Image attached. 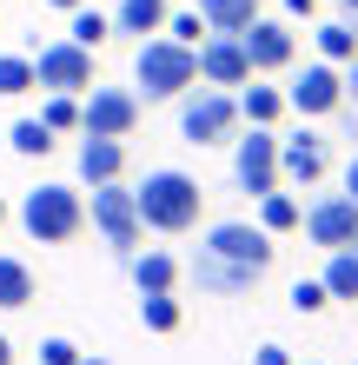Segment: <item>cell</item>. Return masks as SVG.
<instances>
[{"mask_svg":"<svg viewBox=\"0 0 358 365\" xmlns=\"http://www.w3.org/2000/svg\"><path fill=\"white\" fill-rule=\"evenodd\" d=\"M199 180L193 173H179V166H159V173H146L139 192H133V206H139V226H153V232H193L199 226Z\"/></svg>","mask_w":358,"mask_h":365,"instance_id":"cell-1","label":"cell"},{"mask_svg":"<svg viewBox=\"0 0 358 365\" xmlns=\"http://www.w3.org/2000/svg\"><path fill=\"white\" fill-rule=\"evenodd\" d=\"M20 226H27L40 246H67V240H80V226H87V200H80L73 186L47 180V186H33L27 200H20Z\"/></svg>","mask_w":358,"mask_h":365,"instance_id":"cell-2","label":"cell"},{"mask_svg":"<svg viewBox=\"0 0 358 365\" xmlns=\"http://www.w3.org/2000/svg\"><path fill=\"white\" fill-rule=\"evenodd\" d=\"M133 73H139L146 100H179L199 80V47H179L173 34H166V40H146L139 60H133Z\"/></svg>","mask_w":358,"mask_h":365,"instance_id":"cell-3","label":"cell"},{"mask_svg":"<svg viewBox=\"0 0 358 365\" xmlns=\"http://www.w3.org/2000/svg\"><path fill=\"white\" fill-rule=\"evenodd\" d=\"M233 126H239V100L219 93V87H199L193 100L179 106V133L193 140V146H226Z\"/></svg>","mask_w":358,"mask_h":365,"instance_id":"cell-4","label":"cell"},{"mask_svg":"<svg viewBox=\"0 0 358 365\" xmlns=\"http://www.w3.org/2000/svg\"><path fill=\"white\" fill-rule=\"evenodd\" d=\"M199 252H213V259H226V266H246V272H259V279H265V266H272V259H279L272 232H265V226H246V220H226V226H213Z\"/></svg>","mask_w":358,"mask_h":365,"instance_id":"cell-5","label":"cell"},{"mask_svg":"<svg viewBox=\"0 0 358 365\" xmlns=\"http://www.w3.org/2000/svg\"><path fill=\"white\" fill-rule=\"evenodd\" d=\"M233 180L239 192H279V133L272 126H252L246 140H233Z\"/></svg>","mask_w":358,"mask_h":365,"instance_id":"cell-6","label":"cell"},{"mask_svg":"<svg viewBox=\"0 0 358 365\" xmlns=\"http://www.w3.org/2000/svg\"><path fill=\"white\" fill-rule=\"evenodd\" d=\"M133 126H139V93H126V87H87V100H80V133L126 140Z\"/></svg>","mask_w":358,"mask_h":365,"instance_id":"cell-7","label":"cell"},{"mask_svg":"<svg viewBox=\"0 0 358 365\" xmlns=\"http://www.w3.org/2000/svg\"><path fill=\"white\" fill-rule=\"evenodd\" d=\"M93 226L100 232H107V246L120 252V259H133V252H139V206H133V192H126L120 180L113 186H93Z\"/></svg>","mask_w":358,"mask_h":365,"instance_id":"cell-8","label":"cell"},{"mask_svg":"<svg viewBox=\"0 0 358 365\" xmlns=\"http://www.w3.org/2000/svg\"><path fill=\"white\" fill-rule=\"evenodd\" d=\"M33 87H47V93H87V87H93V53L73 47V40L40 47V53H33Z\"/></svg>","mask_w":358,"mask_h":365,"instance_id":"cell-9","label":"cell"},{"mask_svg":"<svg viewBox=\"0 0 358 365\" xmlns=\"http://www.w3.org/2000/svg\"><path fill=\"white\" fill-rule=\"evenodd\" d=\"M305 240L325 246V252L358 246V200H352V192H325V200H312L305 206Z\"/></svg>","mask_w":358,"mask_h":365,"instance_id":"cell-10","label":"cell"},{"mask_svg":"<svg viewBox=\"0 0 358 365\" xmlns=\"http://www.w3.org/2000/svg\"><path fill=\"white\" fill-rule=\"evenodd\" d=\"M285 106H292V113H305V120L339 113V106H345V73L332 67V60H312V67L285 87Z\"/></svg>","mask_w":358,"mask_h":365,"instance_id":"cell-11","label":"cell"},{"mask_svg":"<svg viewBox=\"0 0 358 365\" xmlns=\"http://www.w3.org/2000/svg\"><path fill=\"white\" fill-rule=\"evenodd\" d=\"M199 80H206V87H219V93L246 87V80H252L246 40H239V34H206V40H199Z\"/></svg>","mask_w":358,"mask_h":365,"instance_id":"cell-12","label":"cell"},{"mask_svg":"<svg viewBox=\"0 0 358 365\" xmlns=\"http://www.w3.org/2000/svg\"><path fill=\"white\" fill-rule=\"evenodd\" d=\"M239 40H246L252 73H279V67H292V53H299V34H292L285 20H252Z\"/></svg>","mask_w":358,"mask_h":365,"instance_id":"cell-13","label":"cell"},{"mask_svg":"<svg viewBox=\"0 0 358 365\" xmlns=\"http://www.w3.org/2000/svg\"><path fill=\"white\" fill-rule=\"evenodd\" d=\"M325 166H332V153H325L319 133H292V140H279V180H292V186H319Z\"/></svg>","mask_w":358,"mask_h":365,"instance_id":"cell-14","label":"cell"},{"mask_svg":"<svg viewBox=\"0 0 358 365\" xmlns=\"http://www.w3.org/2000/svg\"><path fill=\"white\" fill-rule=\"evenodd\" d=\"M126 173V140H80V180L87 186H113Z\"/></svg>","mask_w":358,"mask_h":365,"instance_id":"cell-15","label":"cell"},{"mask_svg":"<svg viewBox=\"0 0 358 365\" xmlns=\"http://www.w3.org/2000/svg\"><path fill=\"white\" fill-rule=\"evenodd\" d=\"M193 279H199V292H219V299H239V292L259 286V272L226 266V259H213V252H199V259H193Z\"/></svg>","mask_w":358,"mask_h":365,"instance_id":"cell-16","label":"cell"},{"mask_svg":"<svg viewBox=\"0 0 358 365\" xmlns=\"http://www.w3.org/2000/svg\"><path fill=\"white\" fill-rule=\"evenodd\" d=\"M285 113H292V106H285L279 87H259V80H246V93H239V120H246V126H279Z\"/></svg>","mask_w":358,"mask_h":365,"instance_id":"cell-17","label":"cell"},{"mask_svg":"<svg viewBox=\"0 0 358 365\" xmlns=\"http://www.w3.org/2000/svg\"><path fill=\"white\" fill-rule=\"evenodd\" d=\"M199 20L206 34H246L259 20V0H199Z\"/></svg>","mask_w":358,"mask_h":365,"instance_id":"cell-18","label":"cell"},{"mask_svg":"<svg viewBox=\"0 0 358 365\" xmlns=\"http://www.w3.org/2000/svg\"><path fill=\"white\" fill-rule=\"evenodd\" d=\"M126 266H133V286L139 292H173L179 286V259H173V252H133Z\"/></svg>","mask_w":358,"mask_h":365,"instance_id":"cell-19","label":"cell"},{"mask_svg":"<svg viewBox=\"0 0 358 365\" xmlns=\"http://www.w3.org/2000/svg\"><path fill=\"white\" fill-rule=\"evenodd\" d=\"M259 226L279 240V232H299L305 226V206L292 200V192H259Z\"/></svg>","mask_w":358,"mask_h":365,"instance_id":"cell-20","label":"cell"},{"mask_svg":"<svg viewBox=\"0 0 358 365\" xmlns=\"http://www.w3.org/2000/svg\"><path fill=\"white\" fill-rule=\"evenodd\" d=\"M166 27V0H120L113 7V34H159Z\"/></svg>","mask_w":358,"mask_h":365,"instance_id":"cell-21","label":"cell"},{"mask_svg":"<svg viewBox=\"0 0 358 365\" xmlns=\"http://www.w3.org/2000/svg\"><path fill=\"white\" fill-rule=\"evenodd\" d=\"M0 306H7V312L33 306V272L20 266V259H7V252H0Z\"/></svg>","mask_w":358,"mask_h":365,"instance_id":"cell-22","label":"cell"},{"mask_svg":"<svg viewBox=\"0 0 358 365\" xmlns=\"http://www.w3.org/2000/svg\"><path fill=\"white\" fill-rule=\"evenodd\" d=\"M319 60H332V67H339V60H358V27L352 20H325L319 27Z\"/></svg>","mask_w":358,"mask_h":365,"instance_id":"cell-23","label":"cell"},{"mask_svg":"<svg viewBox=\"0 0 358 365\" xmlns=\"http://www.w3.org/2000/svg\"><path fill=\"white\" fill-rule=\"evenodd\" d=\"M67 40H73V47H87V53H93V47H107V40H113V14L73 7V34H67Z\"/></svg>","mask_w":358,"mask_h":365,"instance_id":"cell-24","label":"cell"},{"mask_svg":"<svg viewBox=\"0 0 358 365\" xmlns=\"http://www.w3.org/2000/svg\"><path fill=\"white\" fill-rule=\"evenodd\" d=\"M325 292H332V299H358V246L332 252V266H325Z\"/></svg>","mask_w":358,"mask_h":365,"instance_id":"cell-25","label":"cell"},{"mask_svg":"<svg viewBox=\"0 0 358 365\" xmlns=\"http://www.w3.org/2000/svg\"><path fill=\"white\" fill-rule=\"evenodd\" d=\"M139 319H146V332H179V299L173 292H139Z\"/></svg>","mask_w":358,"mask_h":365,"instance_id":"cell-26","label":"cell"},{"mask_svg":"<svg viewBox=\"0 0 358 365\" xmlns=\"http://www.w3.org/2000/svg\"><path fill=\"white\" fill-rule=\"evenodd\" d=\"M14 93H33V60L27 53H0V100Z\"/></svg>","mask_w":358,"mask_h":365,"instance_id":"cell-27","label":"cell"},{"mask_svg":"<svg viewBox=\"0 0 358 365\" xmlns=\"http://www.w3.org/2000/svg\"><path fill=\"white\" fill-rule=\"evenodd\" d=\"M14 153L20 160H40V153H53V133H47V126H40V120H14Z\"/></svg>","mask_w":358,"mask_h":365,"instance_id":"cell-28","label":"cell"},{"mask_svg":"<svg viewBox=\"0 0 358 365\" xmlns=\"http://www.w3.org/2000/svg\"><path fill=\"white\" fill-rule=\"evenodd\" d=\"M40 126H47V133H73V126H80V100H73V93H47Z\"/></svg>","mask_w":358,"mask_h":365,"instance_id":"cell-29","label":"cell"},{"mask_svg":"<svg viewBox=\"0 0 358 365\" xmlns=\"http://www.w3.org/2000/svg\"><path fill=\"white\" fill-rule=\"evenodd\" d=\"M325 306H332L325 279H299V286H292V312H325Z\"/></svg>","mask_w":358,"mask_h":365,"instance_id":"cell-30","label":"cell"},{"mask_svg":"<svg viewBox=\"0 0 358 365\" xmlns=\"http://www.w3.org/2000/svg\"><path fill=\"white\" fill-rule=\"evenodd\" d=\"M166 27H173L179 47H199V40H206V20L199 14H166Z\"/></svg>","mask_w":358,"mask_h":365,"instance_id":"cell-31","label":"cell"},{"mask_svg":"<svg viewBox=\"0 0 358 365\" xmlns=\"http://www.w3.org/2000/svg\"><path fill=\"white\" fill-rule=\"evenodd\" d=\"M40 365H80V346L73 339H47V346H40Z\"/></svg>","mask_w":358,"mask_h":365,"instance_id":"cell-32","label":"cell"},{"mask_svg":"<svg viewBox=\"0 0 358 365\" xmlns=\"http://www.w3.org/2000/svg\"><path fill=\"white\" fill-rule=\"evenodd\" d=\"M252 365H292V352H285V346H259V359H252Z\"/></svg>","mask_w":358,"mask_h":365,"instance_id":"cell-33","label":"cell"},{"mask_svg":"<svg viewBox=\"0 0 358 365\" xmlns=\"http://www.w3.org/2000/svg\"><path fill=\"white\" fill-rule=\"evenodd\" d=\"M285 14L292 20H312V14H319V0H285Z\"/></svg>","mask_w":358,"mask_h":365,"instance_id":"cell-34","label":"cell"},{"mask_svg":"<svg viewBox=\"0 0 358 365\" xmlns=\"http://www.w3.org/2000/svg\"><path fill=\"white\" fill-rule=\"evenodd\" d=\"M345 192H352V200H358V160L345 166Z\"/></svg>","mask_w":358,"mask_h":365,"instance_id":"cell-35","label":"cell"},{"mask_svg":"<svg viewBox=\"0 0 358 365\" xmlns=\"http://www.w3.org/2000/svg\"><path fill=\"white\" fill-rule=\"evenodd\" d=\"M345 93H352V100H358V60H352V73H345Z\"/></svg>","mask_w":358,"mask_h":365,"instance_id":"cell-36","label":"cell"},{"mask_svg":"<svg viewBox=\"0 0 358 365\" xmlns=\"http://www.w3.org/2000/svg\"><path fill=\"white\" fill-rule=\"evenodd\" d=\"M0 365H14V346H7V332H0Z\"/></svg>","mask_w":358,"mask_h":365,"instance_id":"cell-37","label":"cell"},{"mask_svg":"<svg viewBox=\"0 0 358 365\" xmlns=\"http://www.w3.org/2000/svg\"><path fill=\"white\" fill-rule=\"evenodd\" d=\"M53 7H67V14H73V7H87V0H53Z\"/></svg>","mask_w":358,"mask_h":365,"instance_id":"cell-38","label":"cell"},{"mask_svg":"<svg viewBox=\"0 0 358 365\" xmlns=\"http://www.w3.org/2000/svg\"><path fill=\"white\" fill-rule=\"evenodd\" d=\"M80 365H107V359H87V352H80Z\"/></svg>","mask_w":358,"mask_h":365,"instance_id":"cell-39","label":"cell"},{"mask_svg":"<svg viewBox=\"0 0 358 365\" xmlns=\"http://www.w3.org/2000/svg\"><path fill=\"white\" fill-rule=\"evenodd\" d=\"M0 220H7V200H0Z\"/></svg>","mask_w":358,"mask_h":365,"instance_id":"cell-40","label":"cell"},{"mask_svg":"<svg viewBox=\"0 0 358 365\" xmlns=\"http://www.w3.org/2000/svg\"><path fill=\"white\" fill-rule=\"evenodd\" d=\"M345 7H352V14H358V0H345Z\"/></svg>","mask_w":358,"mask_h":365,"instance_id":"cell-41","label":"cell"},{"mask_svg":"<svg viewBox=\"0 0 358 365\" xmlns=\"http://www.w3.org/2000/svg\"><path fill=\"white\" fill-rule=\"evenodd\" d=\"M312 365H319V359H312Z\"/></svg>","mask_w":358,"mask_h":365,"instance_id":"cell-42","label":"cell"}]
</instances>
